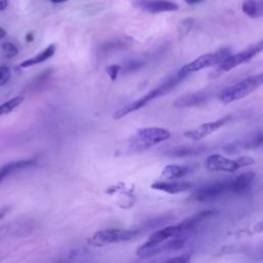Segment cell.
I'll return each instance as SVG.
<instances>
[{"label":"cell","mask_w":263,"mask_h":263,"mask_svg":"<svg viewBox=\"0 0 263 263\" xmlns=\"http://www.w3.org/2000/svg\"><path fill=\"white\" fill-rule=\"evenodd\" d=\"M188 76L187 73L183 72L181 69L179 71H177L176 73H174L173 75H171L168 79H166L160 86H158L157 88L149 91L146 95H144L143 97H141L140 99H138L135 102H132L124 107H122L120 109H118L114 114H113V118L114 119H119L123 118L127 115H129L132 112H135L143 107H145L148 103H150L152 100L165 96L167 94H169L173 89H175L179 84H181L186 77Z\"/></svg>","instance_id":"cell-1"},{"label":"cell","mask_w":263,"mask_h":263,"mask_svg":"<svg viewBox=\"0 0 263 263\" xmlns=\"http://www.w3.org/2000/svg\"><path fill=\"white\" fill-rule=\"evenodd\" d=\"M170 137L171 133L167 129L156 127L142 128L130 139L128 150L132 153H140L168 140Z\"/></svg>","instance_id":"cell-2"},{"label":"cell","mask_w":263,"mask_h":263,"mask_svg":"<svg viewBox=\"0 0 263 263\" xmlns=\"http://www.w3.org/2000/svg\"><path fill=\"white\" fill-rule=\"evenodd\" d=\"M263 86V71L257 74L246 77L232 86L224 89L220 95L219 100L223 104H229L249 96L260 87Z\"/></svg>","instance_id":"cell-3"},{"label":"cell","mask_w":263,"mask_h":263,"mask_svg":"<svg viewBox=\"0 0 263 263\" xmlns=\"http://www.w3.org/2000/svg\"><path fill=\"white\" fill-rule=\"evenodd\" d=\"M186 235H179L169 238L159 244H149L145 242L140 246L136 252L137 256L142 259H147L156 255L171 254L182 250L186 244Z\"/></svg>","instance_id":"cell-4"},{"label":"cell","mask_w":263,"mask_h":263,"mask_svg":"<svg viewBox=\"0 0 263 263\" xmlns=\"http://www.w3.org/2000/svg\"><path fill=\"white\" fill-rule=\"evenodd\" d=\"M261 52H263V39L249 46L248 48L244 49L242 51L232 54L229 56L225 61H223L220 65L217 66L215 72L213 73V77H218L222 73L230 71L237 66H240L245 63L250 62L253 58H255L257 55H259Z\"/></svg>","instance_id":"cell-5"},{"label":"cell","mask_w":263,"mask_h":263,"mask_svg":"<svg viewBox=\"0 0 263 263\" xmlns=\"http://www.w3.org/2000/svg\"><path fill=\"white\" fill-rule=\"evenodd\" d=\"M143 231L141 228L135 229H119V228H108L96 232L92 237L89 238V242L96 247H102L109 244H116L132 240Z\"/></svg>","instance_id":"cell-6"},{"label":"cell","mask_w":263,"mask_h":263,"mask_svg":"<svg viewBox=\"0 0 263 263\" xmlns=\"http://www.w3.org/2000/svg\"><path fill=\"white\" fill-rule=\"evenodd\" d=\"M206 168L210 172H228L232 173L239 169L255 164L251 156H239L237 158H228L221 154H211L206 158Z\"/></svg>","instance_id":"cell-7"},{"label":"cell","mask_w":263,"mask_h":263,"mask_svg":"<svg viewBox=\"0 0 263 263\" xmlns=\"http://www.w3.org/2000/svg\"><path fill=\"white\" fill-rule=\"evenodd\" d=\"M232 55L230 48H221L213 53H208L199 56L192 62L184 65L181 70L186 72L187 74L200 71L206 68L214 67L220 65L223 61H225L229 56Z\"/></svg>","instance_id":"cell-8"},{"label":"cell","mask_w":263,"mask_h":263,"mask_svg":"<svg viewBox=\"0 0 263 263\" xmlns=\"http://www.w3.org/2000/svg\"><path fill=\"white\" fill-rule=\"evenodd\" d=\"M227 192H232V178L208 183L197 188L192 193V198L196 201H210Z\"/></svg>","instance_id":"cell-9"},{"label":"cell","mask_w":263,"mask_h":263,"mask_svg":"<svg viewBox=\"0 0 263 263\" xmlns=\"http://www.w3.org/2000/svg\"><path fill=\"white\" fill-rule=\"evenodd\" d=\"M263 147V129L248 134L244 138L224 146L227 154H236L245 150H253Z\"/></svg>","instance_id":"cell-10"},{"label":"cell","mask_w":263,"mask_h":263,"mask_svg":"<svg viewBox=\"0 0 263 263\" xmlns=\"http://www.w3.org/2000/svg\"><path fill=\"white\" fill-rule=\"evenodd\" d=\"M133 7L148 14L176 12L179 6L170 0H133Z\"/></svg>","instance_id":"cell-11"},{"label":"cell","mask_w":263,"mask_h":263,"mask_svg":"<svg viewBox=\"0 0 263 263\" xmlns=\"http://www.w3.org/2000/svg\"><path fill=\"white\" fill-rule=\"evenodd\" d=\"M231 119V117L228 116H224L222 118H219L217 120H213L210 123H205L194 129H191L189 131H186L184 133V136L188 139L197 141V140H201L204 138H207L208 136L212 135L213 133H215L216 131H218L219 129H221L222 127H224L229 120Z\"/></svg>","instance_id":"cell-12"},{"label":"cell","mask_w":263,"mask_h":263,"mask_svg":"<svg viewBox=\"0 0 263 263\" xmlns=\"http://www.w3.org/2000/svg\"><path fill=\"white\" fill-rule=\"evenodd\" d=\"M194 186L191 182L186 181H175V180H167V181H155L151 184V188L159 191H164L170 194H177L186 192L192 189Z\"/></svg>","instance_id":"cell-13"},{"label":"cell","mask_w":263,"mask_h":263,"mask_svg":"<svg viewBox=\"0 0 263 263\" xmlns=\"http://www.w3.org/2000/svg\"><path fill=\"white\" fill-rule=\"evenodd\" d=\"M208 150L206 145H182L176 146L167 149L164 151V154L170 157H186V156H194L197 154H201Z\"/></svg>","instance_id":"cell-14"},{"label":"cell","mask_w":263,"mask_h":263,"mask_svg":"<svg viewBox=\"0 0 263 263\" xmlns=\"http://www.w3.org/2000/svg\"><path fill=\"white\" fill-rule=\"evenodd\" d=\"M209 100V94L206 92H198L193 94H187L178 98L174 102L176 108H188L199 106Z\"/></svg>","instance_id":"cell-15"},{"label":"cell","mask_w":263,"mask_h":263,"mask_svg":"<svg viewBox=\"0 0 263 263\" xmlns=\"http://www.w3.org/2000/svg\"><path fill=\"white\" fill-rule=\"evenodd\" d=\"M35 165H36V160H34V159L17 160V161L7 164L2 169H0V182L4 181L7 177L15 174L16 172L34 167Z\"/></svg>","instance_id":"cell-16"},{"label":"cell","mask_w":263,"mask_h":263,"mask_svg":"<svg viewBox=\"0 0 263 263\" xmlns=\"http://www.w3.org/2000/svg\"><path fill=\"white\" fill-rule=\"evenodd\" d=\"M256 174L253 171L245 172L235 178H232V193L245 192L254 182Z\"/></svg>","instance_id":"cell-17"},{"label":"cell","mask_w":263,"mask_h":263,"mask_svg":"<svg viewBox=\"0 0 263 263\" xmlns=\"http://www.w3.org/2000/svg\"><path fill=\"white\" fill-rule=\"evenodd\" d=\"M56 53V46L55 45H50L48 48H46L43 52H41L38 55L27 59L25 61H23L20 64L21 68H28V67H32L34 65L41 64L46 62L47 60H49L50 58H52Z\"/></svg>","instance_id":"cell-18"},{"label":"cell","mask_w":263,"mask_h":263,"mask_svg":"<svg viewBox=\"0 0 263 263\" xmlns=\"http://www.w3.org/2000/svg\"><path fill=\"white\" fill-rule=\"evenodd\" d=\"M191 169L188 166L169 165L164 168L161 176L167 180H177L185 177L190 173Z\"/></svg>","instance_id":"cell-19"},{"label":"cell","mask_w":263,"mask_h":263,"mask_svg":"<svg viewBox=\"0 0 263 263\" xmlns=\"http://www.w3.org/2000/svg\"><path fill=\"white\" fill-rule=\"evenodd\" d=\"M174 219L173 216L171 215H163V216H158V217H155V218H152L150 220H147L146 222H144L140 228L141 230L144 232V231H147V230H153V229H157L164 225H166L167 223L171 222L172 220Z\"/></svg>","instance_id":"cell-20"},{"label":"cell","mask_w":263,"mask_h":263,"mask_svg":"<svg viewBox=\"0 0 263 263\" xmlns=\"http://www.w3.org/2000/svg\"><path fill=\"white\" fill-rule=\"evenodd\" d=\"M258 4L259 0H245L241 6L242 13L251 19L259 18Z\"/></svg>","instance_id":"cell-21"},{"label":"cell","mask_w":263,"mask_h":263,"mask_svg":"<svg viewBox=\"0 0 263 263\" xmlns=\"http://www.w3.org/2000/svg\"><path fill=\"white\" fill-rule=\"evenodd\" d=\"M52 72H53L52 69H47V70L41 72V73L31 82V84L29 85V89H30L31 91H37V90H39L41 88H43V87L47 84V82L50 79V77H51V75H52Z\"/></svg>","instance_id":"cell-22"},{"label":"cell","mask_w":263,"mask_h":263,"mask_svg":"<svg viewBox=\"0 0 263 263\" xmlns=\"http://www.w3.org/2000/svg\"><path fill=\"white\" fill-rule=\"evenodd\" d=\"M24 101L23 97H15L3 104H0V116L6 115L14 111L18 106H20Z\"/></svg>","instance_id":"cell-23"},{"label":"cell","mask_w":263,"mask_h":263,"mask_svg":"<svg viewBox=\"0 0 263 263\" xmlns=\"http://www.w3.org/2000/svg\"><path fill=\"white\" fill-rule=\"evenodd\" d=\"M2 51H3V54L6 58L8 59H11V58H14L18 55L19 53V50L18 48L12 44V43H6L2 46Z\"/></svg>","instance_id":"cell-24"},{"label":"cell","mask_w":263,"mask_h":263,"mask_svg":"<svg viewBox=\"0 0 263 263\" xmlns=\"http://www.w3.org/2000/svg\"><path fill=\"white\" fill-rule=\"evenodd\" d=\"M12 76V71L7 65L0 66V87H4L9 83Z\"/></svg>","instance_id":"cell-25"},{"label":"cell","mask_w":263,"mask_h":263,"mask_svg":"<svg viewBox=\"0 0 263 263\" xmlns=\"http://www.w3.org/2000/svg\"><path fill=\"white\" fill-rule=\"evenodd\" d=\"M143 62L142 61H139V60H132V61H129L125 67L123 68V73H130V72H134L138 69H140L141 67H143Z\"/></svg>","instance_id":"cell-26"},{"label":"cell","mask_w":263,"mask_h":263,"mask_svg":"<svg viewBox=\"0 0 263 263\" xmlns=\"http://www.w3.org/2000/svg\"><path fill=\"white\" fill-rule=\"evenodd\" d=\"M122 69H123V67H122L120 65L114 64V65H109V66H107V67L105 68V71H106V73L108 74V76L110 77V79H111L112 82H114V80H116V78L118 77L119 72L122 71Z\"/></svg>","instance_id":"cell-27"},{"label":"cell","mask_w":263,"mask_h":263,"mask_svg":"<svg viewBox=\"0 0 263 263\" xmlns=\"http://www.w3.org/2000/svg\"><path fill=\"white\" fill-rule=\"evenodd\" d=\"M192 25H193V20L192 19L184 20L180 25V35L181 36L187 35L190 32V30L192 28Z\"/></svg>","instance_id":"cell-28"},{"label":"cell","mask_w":263,"mask_h":263,"mask_svg":"<svg viewBox=\"0 0 263 263\" xmlns=\"http://www.w3.org/2000/svg\"><path fill=\"white\" fill-rule=\"evenodd\" d=\"M90 252L88 249L82 248V249H76L71 252V258L74 260H82L83 258H87L89 256Z\"/></svg>","instance_id":"cell-29"},{"label":"cell","mask_w":263,"mask_h":263,"mask_svg":"<svg viewBox=\"0 0 263 263\" xmlns=\"http://www.w3.org/2000/svg\"><path fill=\"white\" fill-rule=\"evenodd\" d=\"M122 45H123V43H117V42H111V43H109V44H106V45H104L103 47H102V52L103 53H110V52H112V51H114V50H117V49H120V47H122Z\"/></svg>","instance_id":"cell-30"},{"label":"cell","mask_w":263,"mask_h":263,"mask_svg":"<svg viewBox=\"0 0 263 263\" xmlns=\"http://www.w3.org/2000/svg\"><path fill=\"white\" fill-rule=\"evenodd\" d=\"M190 254H183L176 257H172L167 260V262H177V263H186L190 260Z\"/></svg>","instance_id":"cell-31"},{"label":"cell","mask_w":263,"mask_h":263,"mask_svg":"<svg viewBox=\"0 0 263 263\" xmlns=\"http://www.w3.org/2000/svg\"><path fill=\"white\" fill-rule=\"evenodd\" d=\"M253 230H254V232H257V233L263 232V219H261L260 221H258V222L254 225Z\"/></svg>","instance_id":"cell-32"},{"label":"cell","mask_w":263,"mask_h":263,"mask_svg":"<svg viewBox=\"0 0 263 263\" xmlns=\"http://www.w3.org/2000/svg\"><path fill=\"white\" fill-rule=\"evenodd\" d=\"M9 7V0H0V12H4Z\"/></svg>","instance_id":"cell-33"},{"label":"cell","mask_w":263,"mask_h":263,"mask_svg":"<svg viewBox=\"0 0 263 263\" xmlns=\"http://www.w3.org/2000/svg\"><path fill=\"white\" fill-rule=\"evenodd\" d=\"M184 2H185L187 5L193 6V5H197V4H200V3H203L204 0H184Z\"/></svg>","instance_id":"cell-34"},{"label":"cell","mask_w":263,"mask_h":263,"mask_svg":"<svg viewBox=\"0 0 263 263\" xmlns=\"http://www.w3.org/2000/svg\"><path fill=\"white\" fill-rule=\"evenodd\" d=\"M9 211V209L8 208H6V209H3V210H0V220H2L5 216H6V214H7V212Z\"/></svg>","instance_id":"cell-35"},{"label":"cell","mask_w":263,"mask_h":263,"mask_svg":"<svg viewBox=\"0 0 263 263\" xmlns=\"http://www.w3.org/2000/svg\"><path fill=\"white\" fill-rule=\"evenodd\" d=\"M6 35H7V31L3 27H0V39L6 37Z\"/></svg>","instance_id":"cell-36"},{"label":"cell","mask_w":263,"mask_h":263,"mask_svg":"<svg viewBox=\"0 0 263 263\" xmlns=\"http://www.w3.org/2000/svg\"><path fill=\"white\" fill-rule=\"evenodd\" d=\"M33 39H34L33 33H28V34L26 35V41H27L28 43H31V42H33Z\"/></svg>","instance_id":"cell-37"},{"label":"cell","mask_w":263,"mask_h":263,"mask_svg":"<svg viewBox=\"0 0 263 263\" xmlns=\"http://www.w3.org/2000/svg\"><path fill=\"white\" fill-rule=\"evenodd\" d=\"M51 2L55 5H59V4H64V3H67L69 2V0H51Z\"/></svg>","instance_id":"cell-38"}]
</instances>
